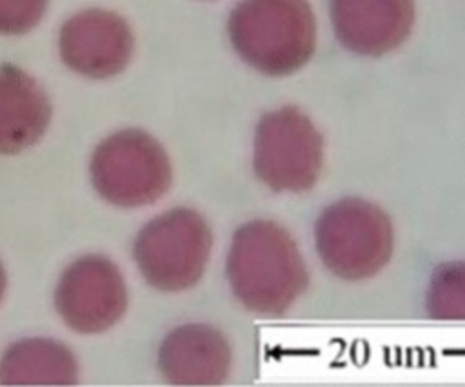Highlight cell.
<instances>
[{"instance_id": "6da1fadb", "label": "cell", "mask_w": 465, "mask_h": 387, "mask_svg": "<svg viewBox=\"0 0 465 387\" xmlns=\"http://www.w3.org/2000/svg\"><path fill=\"white\" fill-rule=\"evenodd\" d=\"M225 273L240 303L269 316L285 313L309 283L296 242L271 220H252L236 229Z\"/></svg>"}, {"instance_id": "3957f363", "label": "cell", "mask_w": 465, "mask_h": 387, "mask_svg": "<svg viewBox=\"0 0 465 387\" xmlns=\"http://www.w3.org/2000/svg\"><path fill=\"white\" fill-rule=\"evenodd\" d=\"M314 245L322 263L334 276L360 282L376 276L391 262L394 227L380 205L345 196L318 214Z\"/></svg>"}, {"instance_id": "8fae6325", "label": "cell", "mask_w": 465, "mask_h": 387, "mask_svg": "<svg viewBox=\"0 0 465 387\" xmlns=\"http://www.w3.org/2000/svg\"><path fill=\"white\" fill-rule=\"evenodd\" d=\"M51 120V104L38 82L16 65L0 67V154L35 145Z\"/></svg>"}, {"instance_id": "ba28073f", "label": "cell", "mask_w": 465, "mask_h": 387, "mask_svg": "<svg viewBox=\"0 0 465 387\" xmlns=\"http://www.w3.org/2000/svg\"><path fill=\"white\" fill-rule=\"evenodd\" d=\"M133 45L129 24L105 9H85L73 15L58 36L64 64L89 78H109L124 71Z\"/></svg>"}, {"instance_id": "52a82bcc", "label": "cell", "mask_w": 465, "mask_h": 387, "mask_svg": "<svg viewBox=\"0 0 465 387\" xmlns=\"http://www.w3.org/2000/svg\"><path fill=\"white\" fill-rule=\"evenodd\" d=\"M54 305L73 331L82 334L104 332L125 313L124 276L102 254L82 256L62 273L54 291Z\"/></svg>"}, {"instance_id": "4fadbf2b", "label": "cell", "mask_w": 465, "mask_h": 387, "mask_svg": "<svg viewBox=\"0 0 465 387\" xmlns=\"http://www.w3.org/2000/svg\"><path fill=\"white\" fill-rule=\"evenodd\" d=\"M427 311L436 320H465V262L443 263L434 271Z\"/></svg>"}, {"instance_id": "30bf717a", "label": "cell", "mask_w": 465, "mask_h": 387, "mask_svg": "<svg viewBox=\"0 0 465 387\" xmlns=\"http://www.w3.org/2000/svg\"><path fill=\"white\" fill-rule=\"evenodd\" d=\"M158 365L169 383L216 385L229 374L231 347L218 329L205 323H187L165 336L160 345Z\"/></svg>"}, {"instance_id": "277c9868", "label": "cell", "mask_w": 465, "mask_h": 387, "mask_svg": "<svg viewBox=\"0 0 465 387\" xmlns=\"http://www.w3.org/2000/svg\"><path fill=\"white\" fill-rule=\"evenodd\" d=\"M213 236L205 218L174 207L151 220L134 240V260L143 278L165 293L193 287L202 278Z\"/></svg>"}, {"instance_id": "7c38bea8", "label": "cell", "mask_w": 465, "mask_h": 387, "mask_svg": "<svg viewBox=\"0 0 465 387\" xmlns=\"http://www.w3.org/2000/svg\"><path fill=\"white\" fill-rule=\"evenodd\" d=\"M76 380V358L56 340L16 342L0 360V383L4 385H71Z\"/></svg>"}, {"instance_id": "8992f818", "label": "cell", "mask_w": 465, "mask_h": 387, "mask_svg": "<svg viewBox=\"0 0 465 387\" xmlns=\"http://www.w3.org/2000/svg\"><path fill=\"white\" fill-rule=\"evenodd\" d=\"M323 138L298 107L285 105L263 114L254 131L252 167L272 191L303 193L320 178Z\"/></svg>"}, {"instance_id": "9a60e30c", "label": "cell", "mask_w": 465, "mask_h": 387, "mask_svg": "<svg viewBox=\"0 0 465 387\" xmlns=\"http://www.w3.org/2000/svg\"><path fill=\"white\" fill-rule=\"evenodd\" d=\"M5 283H7V280H5V271H4V267H2V263H0V300H2L4 291H5Z\"/></svg>"}, {"instance_id": "5bb4252c", "label": "cell", "mask_w": 465, "mask_h": 387, "mask_svg": "<svg viewBox=\"0 0 465 387\" xmlns=\"http://www.w3.org/2000/svg\"><path fill=\"white\" fill-rule=\"evenodd\" d=\"M49 0H0V35H24L45 15Z\"/></svg>"}, {"instance_id": "7a4b0ae2", "label": "cell", "mask_w": 465, "mask_h": 387, "mask_svg": "<svg viewBox=\"0 0 465 387\" xmlns=\"http://www.w3.org/2000/svg\"><path fill=\"white\" fill-rule=\"evenodd\" d=\"M227 29L240 58L269 76L296 73L316 49V18L307 0H240Z\"/></svg>"}, {"instance_id": "5b68a950", "label": "cell", "mask_w": 465, "mask_h": 387, "mask_svg": "<svg viewBox=\"0 0 465 387\" xmlns=\"http://www.w3.org/2000/svg\"><path fill=\"white\" fill-rule=\"evenodd\" d=\"M96 193L118 207L156 202L171 185V164L163 147L145 131L124 129L107 136L91 158Z\"/></svg>"}, {"instance_id": "9c48e42d", "label": "cell", "mask_w": 465, "mask_h": 387, "mask_svg": "<svg viewBox=\"0 0 465 387\" xmlns=\"http://www.w3.org/2000/svg\"><path fill=\"white\" fill-rule=\"evenodd\" d=\"M329 16L341 47L378 58L409 38L416 5L414 0H329Z\"/></svg>"}]
</instances>
